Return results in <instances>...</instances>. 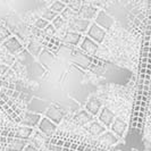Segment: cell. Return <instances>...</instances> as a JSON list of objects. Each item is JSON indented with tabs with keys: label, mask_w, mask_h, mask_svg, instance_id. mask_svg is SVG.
<instances>
[{
	"label": "cell",
	"mask_w": 151,
	"mask_h": 151,
	"mask_svg": "<svg viewBox=\"0 0 151 151\" xmlns=\"http://www.w3.org/2000/svg\"><path fill=\"white\" fill-rule=\"evenodd\" d=\"M99 49V45L96 43L93 40H91L88 37H83L81 43H80V50H82L84 53H86L88 56H90L92 58H94L97 56Z\"/></svg>",
	"instance_id": "277c9868"
},
{
	"label": "cell",
	"mask_w": 151,
	"mask_h": 151,
	"mask_svg": "<svg viewBox=\"0 0 151 151\" xmlns=\"http://www.w3.org/2000/svg\"><path fill=\"white\" fill-rule=\"evenodd\" d=\"M49 106H50V104L47 101H43L39 98H32L27 105V109L30 110V113L41 115V114L45 113V110L48 109Z\"/></svg>",
	"instance_id": "8992f818"
},
{
	"label": "cell",
	"mask_w": 151,
	"mask_h": 151,
	"mask_svg": "<svg viewBox=\"0 0 151 151\" xmlns=\"http://www.w3.org/2000/svg\"><path fill=\"white\" fill-rule=\"evenodd\" d=\"M66 7V4L64 2V1H53L52 4L50 5V9L52 10V12H55L56 14H60L61 12L64 10V8Z\"/></svg>",
	"instance_id": "cb8c5ba5"
},
{
	"label": "cell",
	"mask_w": 151,
	"mask_h": 151,
	"mask_svg": "<svg viewBox=\"0 0 151 151\" xmlns=\"http://www.w3.org/2000/svg\"><path fill=\"white\" fill-rule=\"evenodd\" d=\"M90 24H91L90 21L83 19L81 17H75V18L68 21V27H69V30L73 31V32H77V33H81L82 34V33L88 31Z\"/></svg>",
	"instance_id": "5b68a950"
},
{
	"label": "cell",
	"mask_w": 151,
	"mask_h": 151,
	"mask_svg": "<svg viewBox=\"0 0 151 151\" xmlns=\"http://www.w3.org/2000/svg\"><path fill=\"white\" fill-rule=\"evenodd\" d=\"M29 52H30L31 56H39L40 55V51L42 50V47L39 45V43H35V42H31L30 45H27V49H26Z\"/></svg>",
	"instance_id": "603a6c76"
},
{
	"label": "cell",
	"mask_w": 151,
	"mask_h": 151,
	"mask_svg": "<svg viewBox=\"0 0 151 151\" xmlns=\"http://www.w3.org/2000/svg\"><path fill=\"white\" fill-rule=\"evenodd\" d=\"M61 151H69V149H66V148H63V150Z\"/></svg>",
	"instance_id": "ab89813d"
},
{
	"label": "cell",
	"mask_w": 151,
	"mask_h": 151,
	"mask_svg": "<svg viewBox=\"0 0 151 151\" xmlns=\"http://www.w3.org/2000/svg\"><path fill=\"white\" fill-rule=\"evenodd\" d=\"M2 43H4L5 48L7 49L8 51L10 53H13V55H17V53L21 52L23 50L22 43H21L19 40L16 38V37H14V35H12L10 38H8L7 40H5Z\"/></svg>",
	"instance_id": "4fadbf2b"
},
{
	"label": "cell",
	"mask_w": 151,
	"mask_h": 151,
	"mask_svg": "<svg viewBox=\"0 0 151 151\" xmlns=\"http://www.w3.org/2000/svg\"><path fill=\"white\" fill-rule=\"evenodd\" d=\"M74 121H75L78 125L84 126V125L90 124L92 121H94V118H93V116L90 115L85 109H81V110H78V111L75 114V116H74Z\"/></svg>",
	"instance_id": "2e32d148"
},
{
	"label": "cell",
	"mask_w": 151,
	"mask_h": 151,
	"mask_svg": "<svg viewBox=\"0 0 151 151\" xmlns=\"http://www.w3.org/2000/svg\"><path fill=\"white\" fill-rule=\"evenodd\" d=\"M91 151H100V150H99V148L97 147V148H92V150Z\"/></svg>",
	"instance_id": "f35d334b"
},
{
	"label": "cell",
	"mask_w": 151,
	"mask_h": 151,
	"mask_svg": "<svg viewBox=\"0 0 151 151\" xmlns=\"http://www.w3.org/2000/svg\"><path fill=\"white\" fill-rule=\"evenodd\" d=\"M69 151H74V150H69Z\"/></svg>",
	"instance_id": "60d3db41"
},
{
	"label": "cell",
	"mask_w": 151,
	"mask_h": 151,
	"mask_svg": "<svg viewBox=\"0 0 151 151\" xmlns=\"http://www.w3.org/2000/svg\"><path fill=\"white\" fill-rule=\"evenodd\" d=\"M106 34H107L106 31L104 30V29H101L100 26H98L94 23H91L89 29L86 31V37L90 38L91 40H93L98 45L104 42V40L106 38Z\"/></svg>",
	"instance_id": "7a4b0ae2"
},
{
	"label": "cell",
	"mask_w": 151,
	"mask_h": 151,
	"mask_svg": "<svg viewBox=\"0 0 151 151\" xmlns=\"http://www.w3.org/2000/svg\"><path fill=\"white\" fill-rule=\"evenodd\" d=\"M45 117H47L48 119H50L56 125L59 124L63 121L64 116H65V111L64 110H61L60 108L53 106V105H50V106L48 107V109L45 110Z\"/></svg>",
	"instance_id": "52a82bcc"
},
{
	"label": "cell",
	"mask_w": 151,
	"mask_h": 151,
	"mask_svg": "<svg viewBox=\"0 0 151 151\" xmlns=\"http://www.w3.org/2000/svg\"><path fill=\"white\" fill-rule=\"evenodd\" d=\"M99 8L91 5V4H82V7L78 10L77 13V16L83 18V19H86V21H90L92 18H94L96 15L98 14Z\"/></svg>",
	"instance_id": "30bf717a"
},
{
	"label": "cell",
	"mask_w": 151,
	"mask_h": 151,
	"mask_svg": "<svg viewBox=\"0 0 151 151\" xmlns=\"http://www.w3.org/2000/svg\"><path fill=\"white\" fill-rule=\"evenodd\" d=\"M109 129H111L110 132H113L114 134L119 139V137H123L124 134H125V132L127 129V123L124 121L122 117H115L113 124L110 125Z\"/></svg>",
	"instance_id": "9c48e42d"
},
{
	"label": "cell",
	"mask_w": 151,
	"mask_h": 151,
	"mask_svg": "<svg viewBox=\"0 0 151 151\" xmlns=\"http://www.w3.org/2000/svg\"><path fill=\"white\" fill-rule=\"evenodd\" d=\"M12 132H14V135H15V139H19V140H27L32 133H33V129L31 127H27V126H17L16 129H12Z\"/></svg>",
	"instance_id": "e0dca14e"
},
{
	"label": "cell",
	"mask_w": 151,
	"mask_h": 151,
	"mask_svg": "<svg viewBox=\"0 0 151 151\" xmlns=\"http://www.w3.org/2000/svg\"><path fill=\"white\" fill-rule=\"evenodd\" d=\"M93 23L97 24L98 26H100L101 29H104L107 32L108 30H110V27H113L115 21H114L113 17L110 15H108L105 10L99 9L98 14L94 17V22Z\"/></svg>",
	"instance_id": "3957f363"
},
{
	"label": "cell",
	"mask_w": 151,
	"mask_h": 151,
	"mask_svg": "<svg viewBox=\"0 0 151 151\" xmlns=\"http://www.w3.org/2000/svg\"><path fill=\"white\" fill-rule=\"evenodd\" d=\"M83 39V35L81 33H77V32H73V31H67V33L64 35L63 38V41L66 43V45H78L81 43Z\"/></svg>",
	"instance_id": "9a60e30c"
},
{
	"label": "cell",
	"mask_w": 151,
	"mask_h": 151,
	"mask_svg": "<svg viewBox=\"0 0 151 151\" xmlns=\"http://www.w3.org/2000/svg\"><path fill=\"white\" fill-rule=\"evenodd\" d=\"M38 127L47 136H52L53 133L57 129V125L53 124L52 122L50 121V119H48L47 117H41V119H40L38 124Z\"/></svg>",
	"instance_id": "7c38bea8"
},
{
	"label": "cell",
	"mask_w": 151,
	"mask_h": 151,
	"mask_svg": "<svg viewBox=\"0 0 151 151\" xmlns=\"http://www.w3.org/2000/svg\"><path fill=\"white\" fill-rule=\"evenodd\" d=\"M66 6L69 9H72L74 13H78V10L82 7V1L80 0H72V1H65Z\"/></svg>",
	"instance_id": "d4e9b609"
},
{
	"label": "cell",
	"mask_w": 151,
	"mask_h": 151,
	"mask_svg": "<svg viewBox=\"0 0 151 151\" xmlns=\"http://www.w3.org/2000/svg\"><path fill=\"white\" fill-rule=\"evenodd\" d=\"M27 142L25 140H19V139H14L10 143L6 144L7 151H23L26 147Z\"/></svg>",
	"instance_id": "ffe728a7"
},
{
	"label": "cell",
	"mask_w": 151,
	"mask_h": 151,
	"mask_svg": "<svg viewBox=\"0 0 151 151\" xmlns=\"http://www.w3.org/2000/svg\"><path fill=\"white\" fill-rule=\"evenodd\" d=\"M48 148H49V150H51V151H61L63 150V148L57 147V145H53V144H50Z\"/></svg>",
	"instance_id": "1f68e13d"
},
{
	"label": "cell",
	"mask_w": 151,
	"mask_h": 151,
	"mask_svg": "<svg viewBox=\"0 0 151 151\" xmlns=\"http://www.w3.org/2000/svg\"><path fill=\"white\" fill-rule=\"evenodd\" d=\"M56 16H58V14H56L55 12H52L50 8H47L45 12H43V14H42V16H41V17H42L43 19H45V21H48V22L50 23L53 18L56 17Z\"/></svg>",
	"instance_id": "4316f807"
},
{
	"label": "cell",
	"mask_w": 151,
	"mask_h": 151,
	"mask_svg": "<svg viewBox=\"0 0 151 151\" xmlns=\"http://www.w3.org/2000/svg\"><path fill=\"white\" fill-rule=\"evenodd\" d=\"M21 117V116H19ZM41 115H38V114H33V113H30V111H27V113L24 114V116L21 117V125L22 126H27V127H31V129H33L34 126H38L39 122L41 119Z\"/></svg>",
	"instance_id": "8fae6325"
},
{
	"label": "cell",
	"mask_w": 151,
	"mask_h": 151,
	"mask_svg": "<svg viewBox=\"0 0 151 151\" xmlns=\"http://www.w3.org/2000/svg\"><path fill=\"white\" fill-rule=\"evenodd\" d=\"M23 151H39L35 147H33V145H31V144H26V147L24 148V150Z\"/></svg>",
	"instance_id": "4dcf8cb0"
},
{
	"label": "cell",
	"mask_w": 151,
	"mask_h": 151,
	"mask_svg": "<svg viewBox=\"0 0 151 151\" xmlns=\"http://www.w3.org/2000/svg\"><path fill=\"white\" fill-rule=\"evenodd\" d=\"M12 37V32L8 30L6 26H4V25H0V41H5V40H7L8 38H10Z\"/></svg>",
	"instance_id": "83f0119b"
},
{
	"label": "cell",
	"mask_w": 151,
	"mask_h": 151,
	"mask_svg": "<svg viewBox=\"0 0 151 151\" xmlns=\"http://www.w3.org/2000/svg\"><path fill=\"white\" fill-rule=\"evenodd\" d=\"M149 52H141V58H149Z\"/></svg>",
	"instance_id": "836d02e7"
},
{
	"label": "cell",
	"mask_w": 151,
	"mask_h": 151,
	"mask_svg": "<svg viewBox=\"0 0 151 151\" xmlns=\"http://www.w3.org/2000/svg\"><path fill=\"white\" fill-rule=\"evenodd\" d=\"M98 140L99 142H101L104 145H114L118 142V137L110 131L104 132L101 135H99Z\"/></svg>",
	"instance_id": "ac0fdd59"
},
{
	"label": "cell",
	"mask_w": 151,
	"mask_h": 151,
	"mask_svg": "<svg viewBox=\"0 0 151 151\" xmlns=\"http://www.w3.org/2000/svg\"><path fill=\"white\" fill-rule=\"evenodd\" d=\"M42 32H43V34H45V37H49V38L51 37V38H52L53 35L56 34V32H57V31L55 30V27H53L51 24H49V25H48V26H47Z\"/></svg>",
	"instance_id": "f546056e"
},
{
	"label": "cell",
	"mask_w": 151,
	"mask_h": 151,
	"mask_svg": "<svg viewBox=\"0 0 151 151\" xmlns=\"http://www.w3.org/2000/svg\"><path fill=\"white\" fill-rule=\"evenodd\" d=\"M137 129H143V124H141V123H136V126Z\"/></svg>",
	"instance_id": "d590c367"
},
{
	"label": "cell",
	"mask_w": 151,
	"mask_h": 151,
	"mask_svg": "<svg viewBox=\"0 0 151 151\" xmlns=\"http://www.w3.org/2000/svg\"><path fill=\"white\" fill-rule=\"evenodd\" d=\"M149 45H150L149 41H145V42H144V47H148V48H149Z\"/></svg>",
	"instance_id": "74e56055"
},
{
	"label": "cell",
	"mask_w": 151,
	"mask_h": 151,
	"mask_svg": "<svg viewBox=\"0 0 151 151\" xmlns=\"http://www.w3.org/2000/svg\"><path fill=\"white\" fill-rule=\"evenodd\" d=\"M9 131H10V129H5V131H1V132H0V136L7 137V136H8V133H9Z\"/></svg>",
	"instance_id": "d6a6232c"
},
{
	"label": "cell",
	"mask_w": 151,
	"mask_h": 151,
	"mask_svg": "<svg viewBox=\"0 0 151 151\" xmlns=\"http://www.w3.org/2000/svg\"><path fill=\"white\" fill-rule=\"evenodd\" d=\"M59 16H60L65 22H66V21H70V19H73V18H75V17H78V16H77V13H74V12H73L72 9H69L67 6L64 8V10L59 14Z\"/></svg>",
	"instance_id": "7402d4cb"
},
{
	"label": "cell",
	"mask_w": 151,
	"mask_h": 151,
	"mask_svg": "<svg viewBox=\"0 0 151 151\" xmlns=\"http://www.w3.org/2000/svg\"><path fill=\"white\" fill-rule=\"evenodd\" d=\"M50 23L48 22V21H45V19H43L42 17H39L38 19L35 21V23H34V27L35 29H38V30L40 31H43L49 25Z\"/></svg>",
	"instance_id": "f1b7e54d"
},
{
	"label": "cell",
	"mask_w": 151,
	"mask_h": 151,
	"mask_svg": "<svg viewBox=\"0 0 151 151\" xmlns=\"http://www.w3.org/2000/svg\"><path fill=\"white\" fill-rule=\"evenodd\" d=\"M98 117H99V123L102 124L106 129H109L110 125L113 124L114 119H115V114L107 107H102L100 109V111L98 114Z\"/></svg>",
	"instance_id": "ba28073f"
},
{
	"label": "cell",
	"mask_w": 151,
	"mask_h": 151,
	"mask_svg": "<svg viewBox=\"0 0 151 151\" xmlns=\"http://www.w3.org/2000/svg\"><path fill=\"white\" fill-rule=\"evenodd\" d=\"M86 129H89V132H90L91 134L97 136L101 135L104 132H106V127L97 121H92L90 124H88V127Z\"/></svg>",
	"instance_id": "d6986e66"
},
{
	"label": "cell",
	"mask_w": 151,
	"mask_h": 151,
	"mask_svg": "<svg viewBox=\"0 0 151 151\" xmlns=\"http://www.w3.org/2000/svg\"><path fill=\"white\" fill-rule=\"evenodd\" d=\"M150 74H151L150 69H145V75H150Z\"/></svg>",
	"instance_id": "8d00e7d4"
},
{
	"label": "cell",
	"mask_w": 151,
	"mask_h": 151,
	"mask_svg": "<svg viewBox=\"0 0 151 151\" xmlns=\"http://www.w3.org/2000/svg\"><path fill=\"white\" fill-rule=\"evenodd\" d=\"M92 60H93L92 57L88 56L86 53H84L80 49H76L75 48L72 51V61L75 65L80 66L81 68H83V69H86V68L90 67L91 64H92Z\"/></svg>",
	"instance_id": "6da1fadb"
},
{
	"label": "cell",
	"mask_w": 151,
	"mask_h": 151,
	"mask_svg": "<svg viewBox=\"0 0 151 151\" xmlns=\"http://www.w3.org/2000/svg\"><path fill=\"white\" fill-rule=\"evenodd\" d=\"M92 148H93L92 145H90V144H86V145H85V149H84V151H91V150H92Z\"/></svg>",
	"instance_id": "e575fe53"
},
{
	"label": "cell",
	"mask_w": 151,
	"mask_h": 151,
	"mask_svg": "<svg viewBox=\"0 0 151 151\" xmlns=\"http://www.w3.org/2000/svg\"><path fill=\"white\" fill-rule=\"evenodd\" d=\"M17 58H18V60L21 61L22 64H24L25 66H27V67H30L31 65L34 63V58H33V56H31L30 52L25 49H23L21 52H18L17 55Z\"/></svg>",
	"instance_id": "44dd1931"
},
{
	"label": "cell",
	"mask_w": 151,
	"mask_h": 151,
	"mask_svg": "<svg viewBox=\"0 0 151 151\" xmlns=\"http://www.w3.org/2000/svg\"><path fill=\"white\" fill-rule=\"evenodd\" d=\"M101 108H102V104H101V101H100L98 98H96V97H91V98L88 100L86 105H85V110L90 114V115H92L93 117L98 115Z\"/></svg>",
	"instance_id": "5bb4252c"
},
{
	"label": "cell",
	"mask_w": 151,
	"mask_h": 151,
	"mask_svg": "<svg viewBox=\"0 0 151 151\" xmlns=\"http://www.w3.org/2000/svg\"><path fill=\"white\" fill-rule=\"evenodd\" d=\"M65 23H66V22H65V21L61 18L60 16L58 15V16H56V17L53 18L50 24H51L53 27H55V30L58 31V30H61V29H63V26L65 25Z\"/></svg>",
	"instance_id": "484cf974"
}]
</instances>
